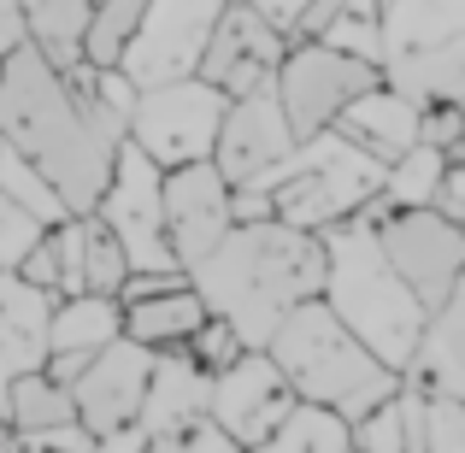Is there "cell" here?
Listing matches in <instances>:
<instances>
[{
    "mask_svg": "<svg viewBox=\"0 0 465 453\" xmlns=\"http://www.w3.org/2000/svg\"><path fill=\"white\" fill-rule=\"evenodd\" d=\"M383 260L401 271V283L419 295V306H442L465 283V224L442 218L436 206H383L371 218Z\"/></svg>",
    "mask_w": 465,
    "mask_h": 453,
    "instance_id": "9c48e42d",
    "label": "cell"
},
{
    "mask_svg": "<svg viewBox=\"0 0 465 453\" xmlns=\"http://www.w3.org/2000/svg\"><path fill=\"white\" fill-rule=\"evenodd\" d=\"M395 407H401V453H424V395L401 383Z\"/></svg>",
    "mask_w": 465,
    "mask_h": 453,
    "instance_id": "d590c367",
    "label": "cell"
},
{
    "mask_svg": "<svg viewBox=\"0 0 465 453\" xmlns=\"http://www.w3.org/2000/svg\"><path fill=\"white\" fill-rule=\"evenodd\" d=\"M295 148V130H289L283 106H277V89L260 83L248 94H230L224 118H218V136H213V165L224 182H253L260 171H272L277 159Z\"/></svg>",
    "mask_w": 465,
    "mask_h": 453,
    "instance_id": "5bb4252c",
    "label": "cell"
},
{
    "mask_svg": "<svg viewBox=\"0 0 465 453\" xmlns=\"http://www.w3.org/2000/svg\"><path fill=\"white\" fill-rule=\"evenodd\" d=\"M0 142L54 182L65 212H94L124 124L94 94L71 89L35 42H18L0 54Z\"/></svg>",
    "mask_w": 465,
    "mask_h": 453,
    "instance_id": "6da1fadb",
    "label": "cell"
},
{
    "mask_svg": "<svg viewBox=\"0 0 465 453\" xmlns=\"http://www.w3.org/2000/svg\"><path fill=\"white\" fill-rule=\"evenodd\" d=\"M183 348H189L194 359L206 365V371H218V365H230V359L242 353V336H236V330L224 324V318H213V312H206L201 324H194V336L183 341Z\"/></svg>",
    "mask_w": 465,
    "mask_h": 453,
    "instance_id": "4dcf8cb0",
    "label": "cell"
},
{
    "mask_svg": "<svg viewBox=\"0 0 465 453\" xmlns=\"http://www.w3.org/2000/svg\"><path fill=\"white\" fill-rule=\"evenodd\" d=\"M424 453H465V395H424Z\"/></svg>",
    "mask_w": 465,
    "mask_h": 453,
    "instance_id": "f1b7e54d",
    "label": "cell"
},
{
    "mask_svg": "<svg viewBox=\"0 0 465 453\" xmlns=\"http://www.w3.org/2000/svg\"><path fill=\"white\" fill-rule=\"evenodd\" d=\"M47 306H54V289H35L12 265L0 271V389L47 359Z\"/></svg>",
    "mask_w": 465,
    "mask_h": 453,
    "instance_id": "44dd1931",
    "label": "cell"
},
{
    "mask_svg": "<svg viewBox=\"0 0 465 453\" xmlns=\"http://www.w3.org/2000/svg\"><path fill=\"white\" fill-rule=\"evenodd\" d=\"M18 42H24V12H18V0H0V54Z\"/></svg>",
    "mask_w": 465,
    "mask_h": 453,
    "instance_id": "8d00e7d4",
    "label": "cell"
},
{
    "mask_svg": "<svg viewBox=\"0 0 465 453\" xmlns=\"http://www.w3.org/2000/svg\"><path fill=\"white\" fill-rule=\"evenodd\" d=\"M189 289L213 318H224L242 348H265L289 306L312 300L324 283V241L318 230L283 218H236L194 265H183Z\"/></svg>",
    "mask_w": 465,
    "mask_h": 453,
    "instance_id": "7a4b0ae2",
    "label": "cell"
},
{
    "mask_svg": "<svg viewBox=\"0 0 465 453\" xmlns=\"http://www.w3.org/2000/svg\"><path fill=\"white\" fill-rule=\"evenodd\" d=\"M148 365H153V348H142V341H130L124 330H118L106 348H94L89 359H83V371L71 377V412H77V424L94 436V448L106 453H130V448H148V436H142L136 412H142V389H148Z\"/></svg>",
    "mask_w": 465,
    "mask_h": 453,
    "instance_id": "ba28073f",
    "label": "cell"
},
{
    "mask_svg": "<svg viewBox=\"0 0 465 453\" xmlns=\"http://www.w3.org/2000/svg\"><path fill=\"white\" fill-rule=\"evenodd\" d=\"M142 6H148V0H94L89 24H83V59H89V65H118Z\"/></svg>",
    "mask_w": 465,
    "mask_h": 453,
    "instance_id": "83f0119b",
    "label": "cell"
},
{
    "mask_svg": "<svg viewBox=\"0 0 465 453\" xmlns=\"http://www.w3.org/2000/svg\"><path fill=\"white\" fill-rule=\"evenodd\" d=\"M265 453H348V419L336 407L318 400H289V412L277 419V430L260 442Z\"/></svg>",
    "mask_w": 465,
    "mask_h": 453,
    "instance_id": "d4e9b609",
    "label": "cell"
},
{
    "mask_svg": "<svg viewBox=\"0 0 465 453\" xmlns=\"http://www.w3.org/2000/svg\"><path fill=\"white\" fill-rule=\"evenodd\" d=\"M206 318L201 295L189 289V277L171 289H153L142 300H124V336L142 341V348H177V341L194 336V324Z\"/></svg>",
    "mask_w": 465,
    "mask_h": 453,
    "instance_id": "603a6c76",
    "label": "cell"
},
{
    "mask_svg": "<svg viewBox=\"0 0 465 453\" xmlns=\"http://www.w3.org/2000/svg\"><path fill=\"white\" fill-rule=\"evenodd\" d=\"M0 194H6L12 206H24L35 224H59V218H65V201H59V189H54V182H47L18 148H12V142H0Z\"/></svg>",
    "mask_w": 465,
    "mask_h": 453,
    "instance_id": "4316f807",
    "label": "cell"
},
{
    "mask_svg": "<svg viewBox=\"0 0 465 453\" xmlns=\"http://www.w3.org/2000/svg\"><path fill=\"white\" fill-rule=\"evenodd\" d=\"M253 189L272 194V218L301 230H324L336 218H353L377 189H383V159L348 142L336 124L301 136L272 171L253 177Z\"/></svg>",
    "mask_w": 465,
    "mask_h": 453,
    "instance_id": "5b68a950",
    "label": "cell"
},
{
    "mask_svg": "<svg viewBox=\"0 0 465 453\" xmlns=\"http://www.w3.org/2000/svg\"><path fill=\"white\" fill-rule=\"evenodd\" d=\"M124 330L118 295H54L47 306V353H94Z\"/></svg>",
    "mask_w": 465,
    "mask_h": 453,
    "instance_id": "7402d4cb",
    "label": "cell"
},
{
    "mask_svg": "<svg viewBox=\"0 0 465 453\" xmlns=\"http://www.w3.org/2000/svg\"><path fill=\"white\" fill-rule=\"evenodd\" d=\"M289 400H295V389L283 383V371L272 365L265 348H242L206 383V412L224 424V436L236 448H260L277 430V419L289 412Z\"/></svg>",
    "mask_w": 465,
    "mask_h": 453,
    "instance_id": "4fadbf2b",
    "label": "cell"
},
{
    "mask_svg": "<svg viewBox=\"0 0 465 453\" xmlns=\"http://www.w3.org/2000/svg\"><path fill=\"white\" fill-rule=\"evenodd\" d=\"M159 177H165V165H153V159L124 136L118 153H113V171H106L101 201H94V218L118 236V248H124V260L136 265V271H183L171 241H165Z\"/></svg>",
    "mask_w": 465,
    "mask_h": 453,
    "instance_id": "30bf717a",
    "label": "cell"
},
{
    "mask_svg": "<svg viewBox=\"0 0 465 453\" xmlns=\"http://www.w3.org/2000/svg\"><path fill=\"white\" fill-rule=\"evenodd\" d=\"M6 407H12V430H18V442L30 430H42V424H59V419H77L71 412V389L54 383V377L35 365V371H18L6 383Z\"/></svg>",
    "mask_w": 465,
    "mask_h": 453,
    "instance_id": "484cf974",
    "label": "cell"
},
{
    "mask_svg": "<svg viewBox=\"0 0 465 453\" xmlns=\"http://www.w3.org/2000/svg\"><path fill=\"white\" fill-rule=\"evenodd\" d=\"M159 453H236V442L224 436V424H218L213 412H201V419L177 424V430L159 442Z\"/></svg>",
    "mask_w": 465,
    "mask_h": 453,
    "instance_id": "1f68e13d",
    "label": "cell"
},
{
    "mask_svg": "<svg viewBox=\"0 0 465 453\" xmlns=\"http://www.w3.org/2000/svg\"><path fill=\"white\" fill-rule=\"evenodd\" d=\"M218 12H224V0H148L136 30H130V42H124V54H118V71L136 89L194 71Z\"/></svg>",
    "mask_w": 465,
    "mask_h": 453,
    "instance_id": "7c38bea8",
    "label": "cell"
},
{
    "mask_svg": "<svg viewBox=\"0 0 465 453\" xmlns=\"http://www.w3.org/2000/svg\"><path fill=\"white\" fill-rule=\"evenodd\" d=\"M206 383H213V371H206L183 341H177V348H153L148 389H142V412H136L148 448H159L177 424L201 419V412H206Z\"/></svg>",
    "mask_w": 465,
    "mask_h": 453,
    "instance_id": "e0dca14e",
    "label": "cell"
},
{
    "mask_svg": "<svg viewBox=\"0 0 465 453\" xmlns=\"http://www.w3.org/2000/svg\"><path fill=\"white\" fill-rule=\"evenodd\" d=\"M283 47H289L283 30L265 24L248 0H224V12H218L194 71H201L206 83H218L224 94H248V89H260V83H272Z\"/></svg>",
    "mask_w": 465,
    "mask_h": 453,
    "instance_id": "2e32d148",
    "label": "cell"
},
{
    "mask_svg": "<svg viewBox=\"0 0 465 453\" xmlns=\"http://www.w3.org/2000/svg\"><path fill=\"white\" fill-rule=\"evenodd\" d=\"M430 206H436L442 218H454V224H465V159H448V165H442Z\"/></svg>",
    "mask_w": 465,
    "mask_h": 453,
    "instance_id": "e575fe53",
    "label": "cell"
},
{
    "mask_svg": "<svg viewBox=\"0 0 465 453\" xmlns=\"http://www.w3.org/2000/svg\"><path fill=\"white\" fill-rule=\"evenodd\" d=\"M265 353H272V365L283 371V383L295 389L301 400L336 407L341 419L377 407V400L395 395V383H401L395 365L377 359V353L365 348V341L353 336L318 295L289 306L283 324H277L272 341H265Z\"/></svg>",
    "mask_w": 465,
    "mask_h": 453,
    "instance_id": "277c9868",
    "label": "cell"
},
{
    "mask_svg": "<svg viewBox=\"0 0 465 453\" xmlns=\"http://www.w3.org/2000/svg\"><path fill=\"white\" fill-rule=\"evenodd\" d=\"M18 448H71V453H94V436L83 430L77 419H59V424H42V430H30Z\"/></svg>",
    "mask_w": 465,
    "mask_h": 453,
    "instance_id": "836d02e7",
    "label": "cell"
},
{
    "mask_svg": "<svg viewBox=\"0 0 465 453\" xmlns=\"http://www.w3.org/2000/svg\"><path fill=\"white\" fill-rule=\"evenodd\" d=\"M42 230H47V224H35V218L24 212V206H12L6 194H0V271L24 260V248H30V241L42 236Z\"/></svg>",
    "mask_w": 465,
    "mask_h": 453,
    "instance_id": "d6a6232c",
    "label": "cell"
},
{
    "mask_svg": "<svg viewBox=\"0 0 465 453\" xmlns=\"http://www.w3.org/2000/svg\"><path fill=\"white\" fill-rule=\"evenodd\" d=\"M377 77L412 101H465V0H377Z\"/></svg>",
    "mask_w": 465,
    "mask_h": 453,
    "instance_id": "8992f818",
    "label": "cell"
},
{
    "mask_svg": "<svg viewBox=\"0 0 465 453\" xmlns=\"http://www.w3.org/2000/svg\"><path fill=\"white\" fill-rule=\"evenodd\" d=\"M371 83H377L371 59H353L330 42H289L283 59H277V71H272L277 106H283L295 142L312 136V130H324V124H336V113L360 89H371Z\"/></svg>",
    "mask_w": 465,
    "mask_h": 453,
    "instance_id": "8fae6325",
    "label": "cell"
},
{
    "mask_svg": "<svg viewBox=\"0 0 465 453\" xmlns=\"http://www.w3.org/2000/svg\"><path fill=\"white\" fill-rule=\"evenodd\" d=\"M419 142L442 148L448 159H465V106L460 101H424L419 106Z\"/></svg>",
    "mask_w": 465,
    "mask_h": 453,
    "instance_id": "f546056e",
    "label": "cell"
},
{
    "mask_svg": "<svg viewBox=\"0 0 465 453\" xmlns=\"http://www.w3.org/2000/svg\"><path fill=\"white\" fill-rule=\"evenodd\" d=\"M224 101H230V94L218 89V83H206L201 71L148 83V89H136V106H130V118H124V136L136 142L153 165H165V171L189 165V159L213 153Z\"/></svg>",
    "mask_w": 465,
    "mask_h": 453,
    "instance_id": "52a82bcc",
    "label": "cell"
},
{
    "mask_svg": "<svg viewBox=\"0 0 465 453\" xmlns=\"http://www.w3.org/2000/svg\"><path fill=\"white\" fill-rule=\"evenodd\" d=\"M324 241V283H318V300L365 341L383 365H407L412 341L424 330V306L401 283V271L383 260V241H377V224L365 212L336 218V224L318 230Z\"/></svg>",
    "mask_w": 465,
    "mask_h": 453,
    "instance_id": "3957f363",
    "label": "cell"
},
{
    "mask_svg": "<svg viewBox=\"0 0 465 453\" xmlns=\"http://www.w3.org/2000/svg\"><path fill=\"white\" fill-rule=\"evenodd\" d=\"M419 106H424V101H412V94H401L395 83L377 77L371 89H360V94H353V101L336 113V130L389 165L395 153H407L412 142H419Z\"/></svg>",
    "mask_w": 465,
    "mask_h": 453,
    "instance_id": "ffe728a7",
    "label": "cell"
},
{
    "mask_svg": "<svg viewBox=\"0 0 465 453\" xmlns=\"http://www.w3.org/2000/svg\"><path fill=\"white\" fill-rule=\"evenodd\" d=\"M159 212H165V241L177 265H194L230 230V182L218 177L213 159L171 165L159 177Z\"/></svg>",
    "mask_w": 465,
    "mask_h": 453,
    "instance_id": "9a60e30c",
    "label": "cell"
},
{
    "mask_svg": "<svg viewBox=\"0 0 465 453\" xmlns=\"http://www.w3.org/2000/svg\"><path fill=\"white\" fill-rule=\"evenodd\" d=\"M24 12V42L42 47L54 71H71L83 59V24H89L94 0H18Z\"/></svg>",
    "mask_w": 465,
    "mask_h": 453,
    "instance_id": "cb8c5ba5",
    "label": "cell"
},
{
    "mask_svg": "<svg viewBox=\"0 0 465 453\" xmlns=\"http://www.w3.org/2000/svg\"><path fill=\"white\" fill-rule=\"evenodd\" d=\"M401 383L419 395H465V283L424 312V330L401 365Z\"/></svg>",
    "mask_w": 465,
    "mask_h": 453,
    "instance_id": "d6986e66",
    "label": "cell"
},
{
    "mask_svg": "<svg viewBox=\"0 0 465 453\" xmlns=\"http://www.w3.org/2000/svg\"><path fill=\"white\" fill-rule=\"evenodd\" d=\"M59 248V295H118L130 260L118 248V236L94 212H65L54 224Z\"/></svg>",
    "mask_w": 465,
    "mask_h": 453,
    "instance_id": "ac0fdd59",
    "label": "cell"
}]
</instances>
